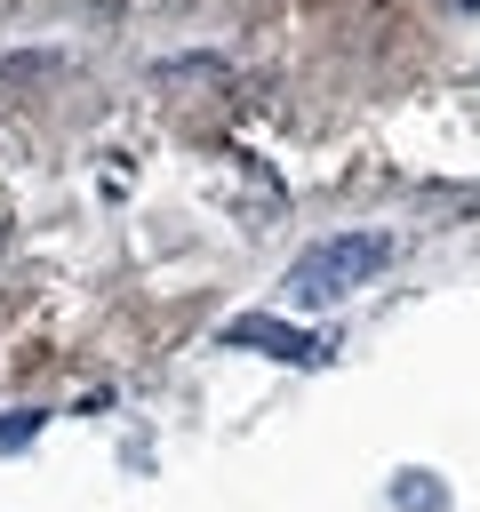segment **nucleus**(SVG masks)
<instances>
[{"label":"nucleus","mask_w":480,"mask_h":512,"mask_svg":"<svg viewBox=\"0 0 480 512\" xmlns=\"http://www.w3.org/2000/svg\"><path fill=\"white\" fill-rule=\"evenodd\" d=\"M384 264H392V240H384V232H328V240H312V248L288 264V296H296V304H336V296L368 288Z\"/></svg>","instance_id":"1"},{"label":"nucleus","mask_w":480,"mask_h":512,"mask_svg":"<svg viewBox=\"0 0 480 512\" xmlns=\"http://www.w3.org/2000/svg\"><path fill=\"white\" fill-rule=\"evenodd\" d=\"M224 344H240V352H272V360H320V352H328L320 336L280 328V320H256V312H248V320H232V328H224Z\"/></svg>","instance_id":"2"},{"label":"nucleus","mask_w":480,"mask_h":512,"mask_svg":"<svg viewBox=\"0 0 480 512\" xmlns=\"http://www.w3.org/2000/svg\"><path fill=\"white\" fill-rule=\"evenodd\" d=\"M32 432H40L32 408H24V416H0V448H16V440H32Z\"/></svg>","instance_id":"3"}]
</instances>
